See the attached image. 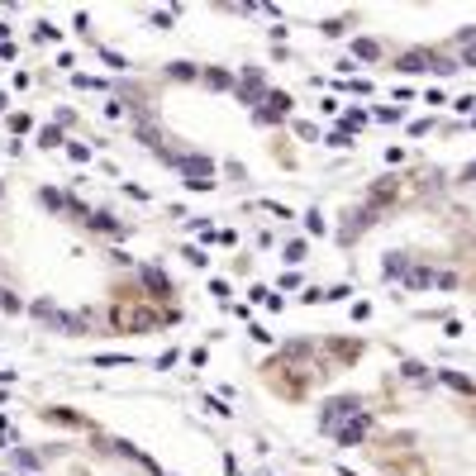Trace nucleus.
<instances>
[{"label":"nucleus","mask_w":476,"mask_h":476,"mask_svg":"<svg viewBox=\"0 0 476 476\" xmlns=\"http://www.w3.org/2000/svg\"><path fill=\"white\" fill-rule=\"evenodd\" d=\"M315 376H329V367L319 362L315 339H291L286 348H276V352H272V357L262 362V381H267V391H272L276 400H291V405L310 396Z\"/></svg>","instance_id":"nucleus-1"},{"label":"nucleus","mask_w":476,"mask_h":476,"mask_svg":"<svg viewBox=\"0 0 476 476\" xmlns=\"http://www.w3.org/2000/svg\"><path fill=\"white\" fill-rule=\"evenodd\" d=\"M177 319H181V305H153L148 295L138 291L133 276H114L110 281L105 324L114 334H158V329H172Z\"/></svg>","instance_id":"nucleus-2"},{"label":"nucleus","mask_w":476,"mask_h":476,"mask_svg":"<svg viewBox=\"0 0 476 476\" xmlns=\"http://www.w3.org/2000/svg\"><path fill=\"white\" fill-rule=\"evenodd\" d=\"M167 167H177V177L186 181V191H214L219 186V162L210 153H195V148H162L158 153Z\"/></svg>","instance_id":"nucleus-3"},{"label":"nucleus","mask_w":476,"mask_h":476,"mask_svg":"<svg viewBox=\"0 0 476 476\" xmlns=\"http://www.w3.org/2000/svg\"><path fill=\"white\" fill-rule=\"evenodd\" d=\"M396 72H405V77H419V72L452 77V72H462V67H457V57L438 53V48H405V53L396 57Z\"/></svg>","instance_id":"nucleus-4"},{"label":"nucleus","mask_w":476,"mask_h":476,"mask_svg":"<svg viewBox=\"0 0 476 476\" xmlns=\"http://www.w3.org/2000/svg\"><path fill=\"white\" fill-rule=\"evenodd\" d=\"M38 205H43L48 214L77 219V224H86V219H91V205H86V200H77L72 191H57V186H43V191H38Z\"/></svg>","instance_id":"nucleus-5"},{"label":"nucleus","mask_w":476,"mask_h":476,"mask_svg":"<svg viewBox=\"0 0 476 476\" xmlns=\"http://www.w3.org/2000/svg\"><path fill=\"white\" fill-rule=\"evenodd\" d=\"M133 281H138V291L148 295L153 305H177V286H172V276L162 267H138Z\"/></svg>","instance_id":"nucleus-6"},{"label":"nucleus","mask_w":476,"mask_h":476,"mask_svg":"<svg viewBox=\"0 0 476 476\" xmlns=\"http://www.w3.org/2000/svg\"><path fill=\"white\" fill-rule=\"evenodd\" d=\"M362 352H367V343H362V339H324V348H319V362H324V367H329V376H334L339 367H352Z\"/></svg>","instance_id":"nucleus-7"},{"label":"nucleus","mask_w":476,"mask_h":476,"mask_svg":"<svg viewBox=\"0 0 476 476\" xmlns=\"http://www.w3.org/2000/svg\"><path fill=\"white\" fill-rule=\"evenodd\" d=\"M367 405H362V396H334V400H324V410H319V429L324 433H334V429H343L352 415H362Z\"/></svg>","instance_id":"nucleus-8"},{"label":"nucleus","mask_w":476,"mask_h":476,"mask_svg":"<svg viewBox=\"0 0 476 476\" xmlns=\"http://www.w3.org/2000/svg\"><path fill=\"white\" fill-rule=\"evenodd\" d=\"M295 110V96L291 91H267V101L258 110H253V124H262V129H272V124H286Z\"/></svg>","instance_id":"nucleus-9"},{"label":"nucleus","mask_w":476,"mask_h":476,"mask_svg":"<svg viewBox=\"0 0 476 476\" xmlns=\"http://www.w3.org/2000/svg\"><path fill=\"white\" fill-rule=\"evenodd\" d=\"M400 191H405V181H400V177H376V181L367 186V200H362V205H367V210L381 219V214H386V210L400 200Z\"/></svg>","instance_id":"nucleus-10"},{"label":"nucleus","mask_w":476,"mask_h":476,"mask_svg":"<svg viewBox=\"0 0 476 476\" xmlns=\"http://www.w3.org/2000/svg\"><path fill=\"white\" fill-rule=\"evenodd\" d=\"M234 96L243 101V105H253V110H258V105L267 101V72H262V67H243V72H238Z\"/></svg>","instance_id":"nucleus-11"},{"label":"nucleus","mask_w":476,"mask_h":476,"mask_svg":"<svg viewBox=\"0 0 476 476\" xmlns=\"http://www.w3.org/2000/svg\"><path fill=\"white\" fill-rule=\"evenodd\" d=\"M86 229L91 234H105V238H129L133 224H124V219H114L110 210H91V219H86Z\"/></svg>","instance_id":"nucleus-12"},{"label":"nucleus","mask_w":476,"mask_h":476,"mask_svg":"<svg viewBox=\"0 0 476 476\" xmlns=\"http://www.w3.org/2000/svg\"><path fill=\"white\" fill-rule=\"evenodd\" d=\"M367 433H371V415H352L343 429H334V438H339L343 448H357V443H362Z\"/></svg>","instance_id":"nucleus-13"},{"label":"nucleus","mask_w":476,"mask_h":476,"mask_svg":"<svg viewBox=\"0 0 476 476\" xmlns=\"http://www.w3.org/2000/svg\"><path fill=\"white\" fill-rule=\"evenodd\" d=\"M200 81H205L210 91H234V86H238V77H234V72H224V67H205Z\"/></svg>","instance_id":"nucleus-14"},{"label":"nucleus","mask_w":476,"mask_h":476,"mask_svg":"<svg viewBox=\"0 0 476 476\" xmlns=\"http://www.w3.org/2000/svg\"><path fill=\"white\" fill-rule=\"evenodd\" d=\"M34 143L53 153V148H67V133H62V124H43V129L34 133Z\"/></svg>","instance_id":"nucleus-15"},{"label":"nucleus","mask_w":476,"mask_h":476,"mask_svg":"<svg viewBox=\"0 0 476 476\" xmlns=\"http://www.w3.org/2000/svg\"><path fill=\"white\" fill-rule=\"evenodd\" d=\"M352 24H357V15H343V20H324V24H319V34H324V38H343Z\"/></svg>","instance_id":"nucleus-16"},{"label":"nucleus","mask_w":476,"mask_h":476,"mask_svg":"<svg viewBox=\"0 0 476 476\" xmlns=\"http://www.w3.org/2000/svg\"><path fill=\"white\" fill-rule=\"evenodd\" d=\"M352 57H362V62H376V57H381V43H376V38H352Z\"/></svg>","instance_id":"nucleus-17"},{"label":"nucleus","mask_w":476,"mask_h":476,"mask_svg":"<svg viewBox=\"0 0 476 476\" xmlns=\"http://www.w3.org/2000/svg\"><path fill=\"white\" fill-rule=\"evenodd\" d=\"M167 81H200L195 62H167Z\"/></svg>","instance_id":"nucleus-18"},{"label":"nucleus","mask_w":476,"mask_h":476,"mask_svg":"<svg viewBox=\"0 0 476 476\" xmlns=\"http://www.w3.org/2000/svg\"><path fill=\"white\" fill-rule=\"evenodd\" d=\"M305 253H310V243H305V238H286V248H281V262H305Z\"/></svg>","instance_id":"nucleus-19"},{"label":"nucleus","mask_w":476,"mask_h":476,"mask_svg":"<svg viewBox=\"0 0 476 476\" xmlns=\"http://www.w3.org/2000/svg\"><path fill=\"white\" fill-rule=\"evenodd\" d=\"M5 129H10L15 138H20V133H29V129H34V114H24V110H15V114H5Z\"/></svg>","instance_id":"nucleus-20"},{"label":"nucleus","mask_w":476,"mask_h":476,"mask_svg":"<svg viewBox=\"0 0 476 476\" xmlns=\"http://www.w3.org/2000/svg\"><path fill=\"white\" fill-rule=\"evenodd\" d=\"M34 38H38V43H62V29H57L53 20H38V24H34Z\"/></svg>","instance_id":"nucleus-21"},{"label":"nucleus","mask_w":476,"mask_h":476,"mask_svg":"<svg viewBox=\"0 0 476 476\" xmlns=\"http://www.w3.org/2000/svg\"><path fill=\"white\" fill-rule=\"evenodd\" d=\"M0 310H5V315H20V310H24V300H20V295L10 291L5 281H0Z\"/></svg>","instance_id":"nucleus-22"},{"label":"nucleus","mask_w":476,"mask_h":476,"mask_svg":"<svg viewBox=\"0 0 476 476\" xmlns=\"http://www.w3.org/2000/svg\"><path fill=\"white\" fill-rule=\"evenodd\" d=\"M367 119H371L367 110H348V114H343V133H357V129H367Z\"/></svg>","instance_id":"nucleus-23"},{"label":"nucleus","mask_w":476,"mask_h":476,"mask_svg":"<svg viewBox=\"0 0 476 476\" xmlns=\"http://www.w3.org/2000/svg\"><path fill=\"white\" fill-rule=\"evenodd\" d=\"M181 258H186L191 267H210V253H205V248H195V243H186V248H181Z\"/></svg>","instance_id":"nucleus-24"},{"label":"nucleus","mask_w":476,"mask_h":476,"mask_svg":"<svg viewBox=\"0 0 476 476\" xmlns=\"http://www.w3.org/2000/svg\"><path fill=\"white\" fill-rule=\"evenodd\" d=\"M438 381H448L452 391H472V396H476V381H467V376H457V371H438Z\"/></svg>","instance_id":"nucleus-25"},{"label":"nucleus","mask_w":476,"mask_h":476,"mask_svg":"<svg viewBox=\"0 0 476 476\" xmlns=\"http://www.w3.org/2000/svg\"><path fill=\"white\" fill-rule=\"evenodd\" d=\"M148 24H158V29H172V24H177V10H148Z\"/></svg>","instance_id":"nucleus-26"},{"label":"nucleus","mask_w":476,"mask_h":476,"mask_svg":"<svg viewBox=\"0 0 476 476\" xmlns=\"http://www.w3.org/2000/svg\"><path fill=\"white\" fill-rule=\"evenodd\" d=\"M96 53L105 57V62L114 67V72H129V57H124V53H114V48H96Z\"/></svg>","instance_id":"nucleus-27"},{"label":"nucleus","mask_w":476,"mask_h":476,"mask_svg":"<svg viewBox=\"0 0 476 476\" xmlns=\"http://www.w3.org/2000/svg\"><path fill=\"white\" fill-rule=\"evenodd\" d=\"M72 86H77V91H105V81H101V77H86V72H77Z\"/></svg>","instance_id":"nucleus-28"},{"label":"nucleus","mask_w":476,"mask_h":476,"mask_svg":"<svg viewBox=\"0 0 476 476\" xmlns=\"http://www.w3.org/2000/svg\"><path fill=\"white\" fill-rule=\"evenodd\" d=\"M400 114H405V105H381L376 114H371V119H381V124H396Z\"/></svg>","instance_id":"nucleus-29"},{"label":"nucleus","mask_w":476,"mask_h":476,"mask_svg":"<svg viewBox=\"0 0 476 476\" xmlns=\"http://www.w3.org/2000/svg\"><path fill=\"white\" fill-rule=\"evenodd\" d=\"M305 234H324V210H305Z\"/></svg>","instance_id":"nucleus-30"},{"label":"nucleus","mask_w":476,"mask_h":476,"mask_svg":"<svg viewBox=\"0 0 476 476\" xmlns=\"http://www.w3.org/2000/svg\"><path fill=\"white\" fill-rule=\"evenodd\" d=\"M400 376H410V381H429V367H419V362H400Z\"/></svg>","instance_id":"nucleus-31"},{"label":"nucleus","mask_w":476,"mask_h":476,"mask_svg":"<svg viewBox=\"0 0 476 476\" xmlns=\"http://www.w3.org/2000/svg\"><path fill=\"white\" fill-rule=\"evenodd\" d=\"M324 143H329V148H352V133L334 129V133H324Z\"/></svg>","instance_id":"nucleus-32"},{"label":"nucleus","mask_w":476,"mask_h":476,"mask_svg":"<svg viewBox=\"0 0 476 476\" xmlns=\"http://www.w3.org/2000/svg\"><path fill=\"white\" fill-rule=\"evenodd\" d=\"M210 295L219 300V305H229V281H224V276H214V281H210Z\"/></svg>","instance_id":"nucleus-33"},{"label":"nucleus","mask_w":476,"mask_h":476,"mask_svg":"<svg viewBox=\"0 0 476 476\" xmlns=\"http://www.w3.org/2000/svg\"><path fill=\"white\" fill-rule=\"evenodd\" d=\"M67 158H72V162H91V158H96V153H91L86 143H67Z\"/></svg>","instance_id":"nucleus-34"},{"label":"nucleus","mask_w":476,"mask_h":476,"mask_svg":"<svg viewBox=\"0 0 476 476\" xmlns=\"http://www.w3.org/2000/svg\"><path fill=\"white\" fill-rule=\"evenodd\" d=\"M258 210L276 214V219H291V210H286V205H276V200H258Z\"/></svg>","instance_id":"nucleus-35"},{"label":"nucleus","mask_w":476,"mask_h":476,"mask_svg":"<svg viewBox=\"0 0 476 476\" xmlns=\"http://www.w3.org/2000/svg\"><path fill=\"white\" fill-rule=\"evenodd\" d=\"M248 339H258V343H272V334H267V324H253V319H248Z\"/></svg>","instance_id":"nucleus-36"},{"label":"nucleus","mask_w":476,"mask_h":476,"mask_svg":"<svg viewBox=\"0 0 476 476\" xmlns=\"http://www.w3.org/2000/svg\"><path fill=\"white\" fill-rule=\"evenodd\" d=\"M214 243H219V248H234L238 234H234V229H214Z\"/></svg>","instance_id":"nucleus-37"},{"label":"nucleus","mask_w":476,"mask_h":476,"mask_svg":"<svg viewBox=\"0 0 476 476\" xmlns=\"http://www.w3.org/2000/svg\"><path fill=\"white\" fill-rule=\"evenodd\" d=\"M205 410H210V415H219V419H229V415H234V410H229L224 400H205Z\"/></svg>","instance_id":"nucleus-38"},{"label":"nucleus","mask_w":476,"mask_h":476,"mask_svg":"<svg viewBox=\"0 0 476 476\" xmlns=\"http://www.w3.org/2000/svg\"><path fill=\"white\" fill-rule=\"evenodd\" d=\"M472 181H476V162H467V167L457 172V186H472Z\"/></svg>","instance_id":"nucleus-39"},{"label":"nucleus","mask_w":476,"mask_h":476,"mask_svg":"<svg viewBox=\"0 0 476 476\" xmlns=\"http://www.w3.org/2000/svg\"><path fill=\"white\" fill-rule=\"evenodd\" d=\"M72 24H77V34H91V15H86V10H77V15H72Z\"/></svg>","instance_id":"nucleus-40"},{"label":"nucleus","mask_w":476,"mask_h":476,"mask_svg":"<svg viewBox=\"0 0 476 476\" xmlns=\"http://www.w3.org/2000/svg\"><path fill=\"white\" fill-rule=\"evenodd\" d=\"M300 286V272H281V291H295Z\"/></svg>","instance_id":"nucleus-41"},{"label":"nucleus","mask_w":476,"mask_h":476,"mask_svg":"<svg viewBox=\"0 0 476 476\" xmlns=\"http://www.w3.org/2000/svg\"><path fill=\"white\" fill-rule=\"evenodd\" d=\"M295 133H300L305 143H315V138H319V129H315V124H295Z\"/></svg>","instance_id":"nucleus-42"},{"label":"nucleus","mask_w":476,"mask_h":476,"mask_svg":"<svg viewBox=\"0 0 476 476\" xmlns=\"http://www.w3.org/2000/svg\"><path fill=\"white\" fill-rule=\"evenodd\" d=\"M15 53H20V48H15V43H5V48H0V62H15Z\"/></svg>","instance_id":"nucleus-43"},{"label":"nucleus","mask_w":476,"mask_h":476,"mask_svg":"<svg viewBox=\"0 0 476 476\" xmlns=\"http://www.w3.org/2000/svg\"><path fill=\"white\" fill-rule=\"evenodd\" d=\"M5 114H10V96L0 91V119H5Z\"/></svg>","instance_id":"nucleus-44"},{"label":"nucleus","mask_w":476,"mask_h":476,"mask_svg":"<svg viewBox=\"0 0 476 476\" xmlns=\"http://www.w3.org/2000/svg\"><path fill=\"white\" fill-rule=\"evenodd\" d=\"M5 38H10V24H5V20H0V48H5Z\"/></svg>","instance_id":"nucleus-45"},{"label":"nucleus","mask_w":476,"mask_h":476,"mask_svg":"<svg viewBox=\"0 0 476 476\" xmlns=\"http://www.w3.org/2000/svg\"><path fill=\"white\" fill-rule=\"evenodd\" d=\"M0 200H5V181H0Z\"/></svg>","instance_id":"nucleus-46"}]
</instances>
